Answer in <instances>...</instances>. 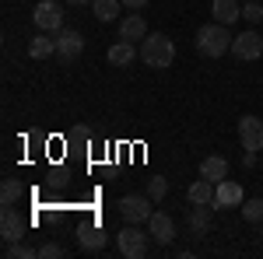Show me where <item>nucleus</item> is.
Masks as SVG:
<instances>
[{"mask_svg":"<svg viewBox=\"0 0 263 259\" xmlns=\"http://www.w3.org/2000/svg\"><path fill=\"white\" fill-rule=\"evenodd\" d=\"M232 32H228V25L221 21H211V25H203L200 32H197V53L207 56V60H221L224 53H232Z\"/></svg>","mask_w":263,"mask_h":259,"instance_id":"obj_1","label":"nucleus"},{"mask_svg":"<svg viewBox=\"0 0 263 259\" xmlns=\"http://www.w3.org/2000/svg\"><path fill=\"white\" fill-rule=\"evenodd\" d=\"M141 60L147 67H155V70H165V67H172V60H176V46H172L168 35L155 32V35H147L141 42Z\"/></svg>","mask_w":263,"mask_h":259,"instance_id":"obj_2","label":"nucleus"},{"mask_svg":"<svg viewBox=\"0 0 263 259\" xmlns=\"http://www.w3.org/2000/svg\"><path fill=\"white\" fill-rule=\"evenodd\" d=\"M116 245L126 259H141L147 256V235L141 231V224H126L120 235H116Z\"/></svg>","mask_w":263,"mask_h":259,"instance_id":"obj_3","label":"nucleus"},{"mask_svg":"<svg viewBox=\"0 0 263 259\" xmlns=\"http://www.w3.org/2000/svg\"><path fill=\"white\" fill-rule=\"evenodd\" d=\"M151 203H155L151 196H137V193L123 196V200H120V214H123V221H126V224H147V217L155 214V210H151Z\"/></svg>","mask_w":263,"mask_h":259,"instance_id":"obj_4","label":"nucleus"},{"mask_svg":"<svg viewBox=\"0 0 263 259\" xmlns=\"http://www.w3.org/2000/svg\"><path fill=\"white\" fill-rule=\"evenodd\" d=\"M32 18H35V25H39V32H53V35H57V32L63 28V11H60L57 0H39Z\"/></svg>","mask_w":263,"mask_h":259,"instance_id":"obj_5","label":"nucleus"},{"mask_svg":"<svg viewBox=\"0 0 263 259\" xmlns=\"http://www.w3.org/2000/svg\"><path fill=\"white\" fill-rule=\"evenodd\" d=\"M232 56L235 60H260L263 56V35L260 32H242V35H235L232 39Z\"/></svg>","mask_w":263,"mask_h":259,"instance_id":"obj_6","label":"nucleus"},{"mask_svg":"<svg viewBox=\"0 0 263 259\" xmlns=\"http://www.w3.org/2000/svg\"><path fill=\"white\" fill-rule=\"evenodd\" d=\"M214 210H232V207H242L246 203V193H242V186L239 182H232V179H221L218 186H214Z\"/></svg>","mask_w":263,"mask_h":259,"instance_id":"obj_7","label":"nucleus"},{"mask_svg":"<svg viewBox=\"0 0 263 259\" xmlns=\"http://www.w3.org/2000/svg\"><path fill=\"white\" fill-rule=\"evenodd\" d=\"M81 49H84V35L78 28H60V32H57V56H60L63 63L78 60Z\"/></svg>","mask_w":263,"mask_h":259,"instance_id":"obj_8","label":"nucleus"},{"mask_svg":"<svg viewBox=\"0 0 263 259\" xmlns=\"http://www.w3.org/2000/svg\"><path fill=\"white\" fill-rule=\"evenodd\" d=\"M239 140L246 151H263V119L260 116H242L239 119Z\"/></svg>","mask_w":263,"mask_h":259,"instance_id":"obj_9","label":"nucleus"},{"mask_svg":"<svg viewBox=\"0 0 263 259\" xmlns=\"http://www.w3.org/2000/svg\"><path fill=\"white\" fill-rule=\"evenodd\" d=\"M147 235L158 242V245H172V238H176V221L168 217V214H151L147 217Z\"/></svg>","mask_w":263,"mask_h":259,"instance_id":"obj_10","label":"nucleus"},{"mask_svg":"<svg viewBox=\"0 0 263 259\" xmlns=\"http://www.w3.org/2000/svg\"><path fill=\"white\" fill-rule=\"evenodd\" d=\"M0 235L4 242H21L25 238V221L14 207H4V214H0Z\"/></svg>","mask_w":263,"mask_h":259,"instance_id":"obj_11","label":"nucleus"},{"mask_svg":"<svg viewBox=\"0 0 263 259\" xmlns=\"http://www.w3.org/2000/svg\"><path fill=\"white\" fill-rule=\"evenodd\" d=\"M214 224V203H193L190 210V231L193 235H207Z\"/></svg>","mask_w":263,"mask_h":259,"instance_id":"obj_12","label":"nucleus"},{"mask_svg":"<svg viewBox=\"0 0 263 259\" xmlns=\"http://www.w3.org/2000/svg\"><path fill=\"white\" fill-rule=\"evenodd\" d=\"M78 245H81L84 252H102L105 249V231H102L99 224H88L78 231Z\"/></svg>","mask_w":263,"mask_h":259,"instance_id":"obj_13","label":"nucleus"},{"mask_svg":"<svg viewBox=\"0 0 263 259\" xmlns=\"http://www.w3.org/2000/svg\"><path fill=\"white\" fill-rule=\"evenodd\" d=\"M211 14H214V21H221V25H232V21L242 18V4L239 0H214L211 4Z\"/></svg>","mask_w":263,"mask_h":259,"instance_id":"obj_14","label":"nucleus"},{"mask_svg":"<svg viewBox=\"0 0 263 259\" xmlns=\"http://www.w3.org/2000/svg\"><path fill=\"white\" fill-rule=\"evenodd\" d=\"M28 53H32V60H46V56H57V35L53 32H39L32 46H28Z\"/></svg>","mask_w":263,"mask_h":259,"instance_id":"obj_15","label":"nucleus"},{"mask_svg":"<svg viewBox=\"0 0 263 259\" xmlns=\"http://www.w3.org/2000/svg\"><path fill=\"white\" fill-rule=\"evenodd\" d=\"M200 175H203V179H211V182L228 179V161H224L221 154H211V158H203V161H200Z\"/></svg>","mask_w":263,"mask_h":259,"instance_id":"obj_16","label":"nucleus"},{"mask_svg":"<svg viewBox=\"0 0 263 259\" xmlns=\"http://www.w3.org/2000/svg\"><path fill=\"white\" fill-rule=\"evenodd\" d=\"M120 39L134 42V39H147V25H144L141 14H130V18L120 21Z\"/></svg>","mask_w":263,"mask_h":259,"instance_id":"obj_17","label":"nucleus"},{"mask_svg":"<svg viewBox=\"0 0 263 259\" xmlns=\"http://www.w3.org/2000/svg\"><path fill=\"white\" fill-rule=\"evenodd\" d=\"M134 56H141V49H134V42H126V39H120L109 49V63L112 67H126V63H134Z\"/></svg>","mask_w":263,"mask_h":259,"instance_id":"obj_18","label":"nucleus"},{"mask_svg":"<svg viewBox=\"0 0 263 259\" xmlns=\"http://www.w3.org/2000/svg\"><path fill=\"white\" fill-rule=\"evenodd\" d=\"M214 186H218V182H211V179H203V175H200V179L190 186L186 200H190V203H211V200H214Z\"/></svg>","mask_w":263,"mask_h":259,"instance_id":"obj_19","label":"nucleus"},{"mask_svg":"<svg viewBox=\"0 0 263 259\" xmlns=\"http://www.w3.org/2000/svg\"><path fill=\"white\" fill-rule=\"evenodd\" d=\"M120 7H123V0H91V11H95L99 21H116Z\"/></svg>","mask_w":263,"mask_h":259,"instance_id":"obj_20","label":"nucleus"},{"mask_svg":"<svg viewBox=\"0 0 263 259\" xmlns=\"http://www.w3.org/2000/svg\"><path fill=\"white\" fill-rule=\"evenodd\" d=\"M35 256H39V249H32L25 242H7L4 245V259H35Z\"/></svg>","mask_w":263,"mask_h":259,"instance_id":"obj_21","label":"nucleus"},{"mask_svg":"<svg viewBox=\"0 0 263 259\" xmlns=\"http://www.w3.org/2000/svg\"><path fill=\"white\" fill-rule=\"evenodd\" d=\"M18 200H21V182L4 179V186H0V207H14Z\"/></svg>","mask_w":263,"mask_h":259,"instance_id":"obj_22","label":"nucleus"},{"mask_svg":"<svg viewBox=\"0 0 263 259\" xmlns=\"http://www.w3.org/2000/svg\"><path fill=\"white\" fill-rule=\"evenodd\" d=\"M242 217L249 221V224H263V196L246 200V203H242Z\"/></svg>","mask_w":263,"mask_h":259,"instance_id":"obj_23","label":"nucleus"},{"mask_svg":"<svg viewBox=\"0 0 263 259\" xmlns=\"http://www.w3.org/2000/svg\"><path fill=\"white\" fill-rule=\"evenodd\" d=\"M242 18L253 21V25H260V21H263V4H260V0H246V4H242Z\"/></svg>","mask_w":263,"mask_h":259,"instance_id":"obj_24","label":"nucleus"},{"mask_svg":"<svg viewBox=\"0 0 263 259\" xmlns=\"http://www.w3.org/2000/svg\"><path fill=\"white\" fill-rule=\"evenodd\" d=\"M165 193H168V179H162V175L147 179V196H151V200H162Z\"/></svg>","mask_w":263,"mask_h":259,"instance_id":"obj_25","label":"nucleus"},{"mask_svg":"<svg viewBox=\"0 0 263 259\" xmlns=\"http://www.w3.org/2000/svg\"><path fill=\"white\" fill-rule=\"evenodd\" d=\"M39 256L42 259H60V256H67V249H63L60 242H46V245H39Z\"/></svg>","mask_w":263,"mask_h":259,"instance_id":"obj_26","label":"nucleus"},{"mask_svg":"<svg viewBox=\"0 0 263 259\" xmlns=\"http://www.w3.org/2000/svg\"><path fill=\"white\" fill-rule=\"evenodd\" d=\"M147 0H123V7H130V11H137V7H144Z\"/></svg>","mask_w":263,"mask_h":259,"instance_id":"obj_27","label":"nucleus"},{"mask_svg":"<svg viewBox=\"0 0 263 259\" xmlns=\"http://www.w3.org/2000/svg\"><path fill=\"white\" fill-rule=\"evenodd\" d=\"M67 4H91V0H67Z\"/></svg>","mask_w":263,"mask_h":259,"instance_id":"obj_28","label":"nucleus"}]
</instances>
